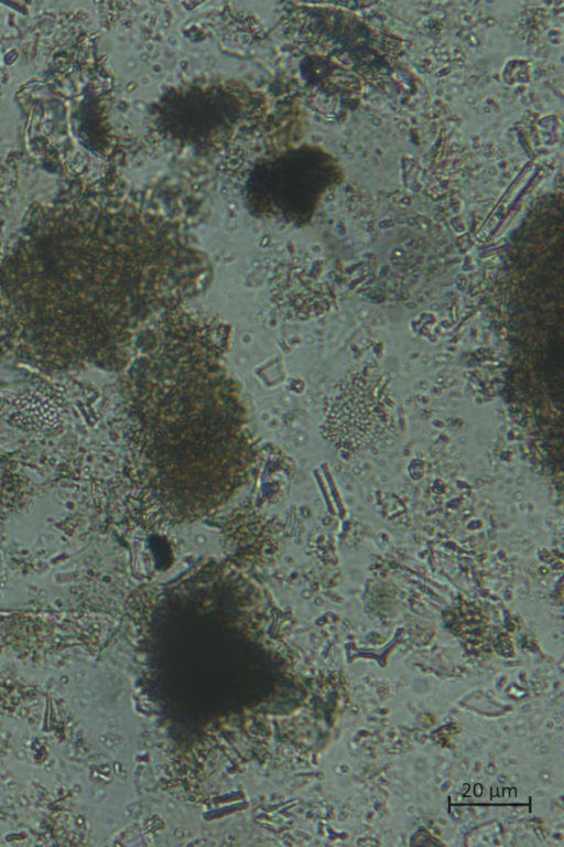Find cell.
Listing matches in <instances>:
<instances>
[{"label":"cell","mask_w":564,"mask_h":847,"mask_svg":"<svg viewBox=\"0 0 564 847\" xmlns=\"http://www.w3.org/2000/svg\"><path fill=\"white\" fill-rule=\"evenodd\" d=\"M387 427L388 416L375 389L352 378L335 396L324 432L337 448L357 451L377 443Z\"/></svg>","instance_id":"5b68a950"},{"label":"cell","mask_w":564,"mask_h":847,"mask_svg":"<svg viewBox=\"0 0 564 847\" xmlns=\"http://www.w3.org/2000/svg\"><path fill=\"white\" fill-rule=\"evenodd\" d=\"M241 104L218 86L174 88L154 106V122L169 140L207 149L227 139L241 118Z\"/></svg>","instance_id":"277c9868"},{"label":"cell","mask_w":564,"mask_h":847,"mask_svg":"<svg viewBox=\"0 0 564 847\" xmlns=\"http://www.w3.org/2000/svg\"><path fill=\"white\" fill-rule=\"evenodd\" d=\"M213 278L170 221L89 210L39 224L0 267V305L18 351L46 369L126 368L139 335Z\"/></svg>","instance_id":"6da1fadb"},{"label":"cell","mask_w":564,"mask_h":847,"mask_svg":"<svg viewBox=\"0 0 564 847\" xmlns=\"http://www.w3.org/2000/svg\"><path fill=\"white\" fill-rule=\"evenodd\" d=\"M230 326L177 309L138 340L126 375L133 439L172 515L195 518L241 485L253 458L239 386L226 366Z\"/></svg>","instance_id":"7a4b0ae2"},{"label":"cell","mask_w":564,"mask_h":847,"mask_svg":"<svg viewBox=\"0 0 564 847\" xmlns=\"http://www.w3.org/2000/svg\"><path fill=\"white\" fill-rule=\"evenodd\" d=\"M326 160L307 147L263 159L246 181L247 204L260 215L296 221L326 185Z\"/></svg>","instance_id":"3957f363"}]
</instances>
